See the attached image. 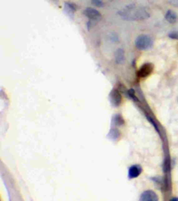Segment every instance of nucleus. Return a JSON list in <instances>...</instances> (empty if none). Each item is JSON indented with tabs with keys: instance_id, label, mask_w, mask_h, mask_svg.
Segmentation results:
<instances>
[{
	"instance_id": "obj_1",
	"label": "nucleus",
	"mask_w": 178,
	"mask_h": 201,
	"mask_svg": "<svg viewBox=\"0 0 178 201\" xmlns=\"http://www.w3.org/2000/svg\"><path fill=\"white\" fill-rule=\"evenodd\" d=\"M135 46L140 50H148L152 48L153 40L148 35H141L135 40Z\"/></svg>"
},
{
	"instance_id": "obj_2",
	"label": "nucleus",
	"mask_w": 178,
	"mask_h": 201,
	"mask_svg": "<svg viewBox=\"0 0 178 201\" xmlns=\"http://www.w3.org/2000/svg\"><path fill=\"white\" fill-rule=\"evenodd\" d=\"M84 14L87 18L93 20V21H96V22H98L99 20L102 18V15H101L100 12H98L95 9H93V8H86L84 11Z\"/></svg>"
},
{
	"instance_id": "obj_3",
	"label": "nucleus",
	"mask_w": 178,
	"mask_h": 201,
	"mask_svg": "<svg viewBox=\"0 0 178 201\" xmlns=\"http://www.w3.org/2000/svg\"><path fill=\"white\" fill-rule=\"evenodd\" d=\"M153 71V66L152 63H145L142 66L140 70L138 71V76L141 78H145L149 76Z\"/></svg>"
},
{
	"instance_id": "obj_4",
	"label": "nucleus",
	"mask_w": 178,
	"mask_h": 201,
	"mask_svg": "<svg viewBox=\"0 0 178 201\" xmlns=\"http://www.w3.org/2000/svg\"><path fill=\"white\" fill-rule=\"evenodd\" d=\"M140 200L142 201H158L159 197L152 190H146L144 191L140 197Z\"/></svg>"
},
{
	"instance_id": "obj_5",
	"label": "nucleus",
	"mask_w": 178,
	"mask_h": 201,
	"mask_svg": "<svg viewBox=\"0 0 178 201\" xmlns=\"http://www.w3.org/2000/svg\"><path fill=\"white\" fill-rule=\"evenodd\" d=\"M111 104L115 107H118L122 102V97L117 89H113L110 94Z\"/></svg>"
},
{
	"instance_id": "obj_6",
	"label": "nucleus",
	"mask_w": 178,
	"mask_h": 201,
	"mask_svg": "<svg viewBox=\"0 0 178 201\" xmlns=\"http://www.w3.org/2000/svg\"><path fill=\"white\" fill-rule=\"evenodd\" d=\"M142 167L138 164H135L131 166L128 170V177L130 179H135L141 174Z\"/></svg>"
},
{
	"instance_id": "obj_7",
	"label": "nucleus",
	"mask_w": 178,
	"mask_h": 201,
	"mask_svg": "<svg viewBox=\"0 0 178 201\" xmlns=\"http://www.w3.org/2000/svg\"><path fill=\"white\" fill-rule=\"evenodd\" d=\"M166 19L170 23H175L177 20V14L172 10H168L166 13Z\"/></svg>"
},
{
	"instance_id": "obj_8",
	"label": "nucleus",
	"mask_w": 178,
	"mask_h": 201,
	"mask_svg": "<svg viewBox=\"0 0 178 201\" xmlns=\"http://www.w3.org/2000/svg\"><path fill=\"white\" fill-rule=\"evenodd\" d=\"M124 60V51L122 49H118L116 52V63H121Z\"/></svg>"
},
{
	"instance_id": "obj_9",
	"label": "nucleus",
	"mask_w": 178,
	"mask_h": 201,
	"mask_svg": "<svg viewBox=\"0 0 178 201\" xmlns=\"http://www.w3.org/2000/svg\"><path fill=\"white\" fill-rule=\"evenodd\" d=\"M92 4L96 7H102L104 5L102 0H92Z\"/></svg>"
},
{
	"instance_id": "obj_10",
	"label": "nucleus",
	"mask_w": 178,
	"mask_h": 201,
	"mask_svg": "<svg viewBox=\"0 0 178 201\" xmlns=\"http://www.w3.org/2000/svg\"><path fill=\"white\" fill-rule=\"evenodd\" d=\"M128 94L129 96L133 98V99H135V101H137V98L135 97V91H134V89H129L128 90Z\"/></svg>"
},
{
	"instance_id": "obj_11",
	"label": "nucleus",
	"mask_w": 178,
	"mask_h": 201,
	"mask_svg": "<svg viewBox=\"0 0 178 201\" xmlns=\"http://www.w3.org/2000/svg\"><path fill=\"white\" fill-rule=\"evenodd\" d=\"M169 37L171 38H178V34L177 33H170Z\"/></svg>"
}]
</instances>
